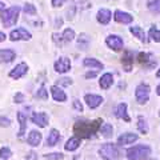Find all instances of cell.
Returning a JSON list of instances; mask_svg holds the SVG:
<instances>
[{"label":"cell","mask_w":160,"mask_h":160,"mask_svg":"<svg viewBox=\"0 0 160 160\" xmlns=\"http://www.w3.org/2000/svg\"><path fill=\"white\" fill-rule=\"evenodd\" d=\"M16 56V53L12 49H0V60L2 62H6V63H9L12 62Z\"/></svg>","instance_id":"cell-23"},{"label":"cell","mask_w":160,"mask_h":160,"mask_svg":"<svg viewBox=\"0 0 160 160\" xmlns=\"http://www.w3.org/2000/svg\"><path fill=\"white\" fill-rule=\"evenodd\" d=\"M138 60H139V63L140 64H144L147 68H152L156 66V60H155L152 58V55L151 53H139V56H138Z\"/></svg>","instance_id":"cell-11"},{"label":"cell","mask_w":160,"mask_h":160,"mask_svg":"<svg viewBox=\"0 0 160 160\" xmlns=\"http://www.w3.org/2000/svg\"><path fill=\"white\" fill-rule=\"evenodd\" d=\"M73 107H75V109H76V111H79V112L83 111V106H82V103H80L79 100H73Z\"/></svg>","instance_id":"cell-40"},{"label":"cell","mask_w":160,"mask_h":160,"mask_svg":"<svg viewBox=\"0 0 160 160\" xmlns=\"http://www.w3.org/2000/svg\"><path fill=\"white\" fill-rule=\"evenodd\" d=\"M27 142L29 146L32 147H36L40 144V142H42V133H40L39 131H31L27 138Z\"/></svg>","instance_id":"cell-18"},{"label":"cell","mask_w":160,"mask_h":160,"mask_svg":"<svg viewBox=\"0 0 160 160\" xmlns=\"http://www.w3.org/2000/svg\"><path fill=\"white\" fill-rule=\"evenodd\" d=\"M111 11L109 9H104V8H102V9H99V12H98V15H96V19H98V22L100 23V24H108L109 23V20H111Z\"/></svg>","instance_id":"cell-15"},{"label":"cell","mask_w":160,"mask_h":160,"mask_svg":"<svg viewBox=\"0 0 160 160\" xmlns=\"http://www.w3.org/2000/svg\"><path fill=\"white\" fill-rule=\"evenodd\" d=\"M148 9L152 13H160V0H151V2H148Z\"/></svg>","instance_id":"cell-30"},{"label":"cell","mask_w":160,"mask_h":160,"mask_svg":"<svg viewBox=\"0 0 160 160\" xmlns=\"http://www.w3.org/2000/svg\"><path fill=\"white\" fill-rule=\"evenodd\" d=\"M51 93H52L53 100H56V102H66L67 100V95L64 93L63 89L60 87H58V86L51 87Z\"/></svg>","instance_id":"cell-17"},{"label":"cell","mask_w":160,"mask_h":160,"mask_svg":"<svg viewBox=\"0 0 160 160\" xmlns=\"http://www.w3.org/2000/svg\"><path fill=\"white\" fill-rule=\"evenodd\" d=\"M99 84H100V88L108 89L113 84V76H112L111 73H104L103 76H102V79H100Z\"/></svg>","instance_id":"cell-20"},{"label":"cell","mask_w":160,"mask_h":160,"mask_svg":"<svg viewBox=\"0 0 160 160\" xmlns=\"http://www.w3.org/2000/svg\"><path fill=\"white\" fill-rule=\"evenodd\" d=\"M23 11L26 12L27 15H35L36 13V8H35V6H32V4H24V7H23Z\"/></svg>","instance_id":"cell-33"},{"label":"cell","mask_w":160,"mask_h":160,"mask_svg":"<svg viewBox=\"0 0 160 160\" xmlns=\"http://www.w3.org/2000/svg\"><path fill=\"white\" fill-rule=\"evenodd\" d=\"M71 69V60L68 58H59L55 62V71L59 73H66Z\"/></svg>","instance_id":"cell-8"},{"label":"cell","mask_w":160,"mask_h":160,"mask_svg":"<svg viewBox=\"0 0 160 160\" xmlns=\"http://www.w3.org/2000/svg\"><path fill=\"white\" fill-rule=\"evenodd\" d=\"M4 9H6V6H4V4H3L2 2H0V12H3Z\"/></svg>","instance_id":"cell-44"},{"label":"cell","mask_w":160,"mask_h":160,"mask_svg":"<svg viewBox=\"0 0 160 160\" xmlns=\"http://www.w3.org/2000/svg\"><path fill=\"white\" fill-rule=\"evenodd\" d=\"M88 44H89V39H88V36L86 33H82L79 36V40H78V47H79V49H87V47H88Z\"/></svg>","instance_id":"cell-27"},{"label":"cell","mask_w":160,"mask_h":160,"mask_svg":"<svg viewBox=\"0 0 160 160\" xmlns=\"http://www.w3.org/2000/svg\"><path fill=\"white\" fill-rule=\"evenodd\" d=\"M24 102V95L22 92H18L15 95V103H23Z\"/></svg>","instance_id":"cell-39"},{"label":"cell","mask_w":160,"mask_h":160,"mask_svg":"<svg viewBox=\"0 0 160 160\" xmlns=\"http://www.w3.org/2000/svg\"><path fill=\"white\" fill-rule=\"evenodd\" d=\"M138 128L142 133H148V124L143 116H139L138 119Z\"/></svg>","instance_id":"cell-29"},{"label":"cell","mask_w":160,"mask_h":160,"mask_svg":"<svg viewBox=\"0 0 160 160\" xmlns=\"http://www.w3.org/2000/svg\"><path fill=\"white\" fill-rule=\"evenodd\" d=\"M6 40V33H3V32H0V43L4 42Z\"/></svg>","instance_id":"cell-43"},{"label":"cell","mask_w":160,"mask_h":160,"mask_svg":"<svg viewBox=\"0 0 160 160\" xmlns=\"http://www.w3.org/2000/svg\"><path fill=\"white\" fill-rule=\"evenodd\" d=\"M27 72H28V66L26 63H20V64H18V66L12 69L11 72H9V78L20 79V78H23Z\"/></svg>","instance_id":"cell-10"},{"label":"cell","mask_w":160,"mask_h":160,"mask_svg":"<svg viewBox=\"0 0 160 160\" xmlns=\"http://www.w3.org/2000/svg\"><path fill=\"white\" fill-rule=\"evenodd\" d=\"M46 159H48V160H59V159H63V155L59 153V152L47 153V155H46Z\"/></svg>","instance_id":"cell-36"},{"label":"cell","mask_w":160,"mask_h":160,"mask_svg":"<svg viewBox=\"0 0 160 160\" xmlns=\"http://www.w3.org/2000/svg\"><path fill=\"white\" fill-rule=\"evenodd\" d=\"M156 76L160 78V69H158V72H156Z\"/></svg>","instance_id":"cell-46"},{"label":"cell","mask_w":160,"mask_h":160,"mask_svg":"<svg viewBox=\"0 0 160 160\" xmlns=\"http://www.w3.org/2000/svg\"><path fill=\"white\" fill-rule=\"evenodd\" d=\"M18 119L20 123V131H19V136H23L27 128V113H24V111H19L18 112Z\"/></svg>","instance_id":"cell-21"},{"label":"cell","mask_w":160,"mask_h":160,"mask_svg":"<svg viewBox=\"0 0 160 160\" xmlns=\"http://www.w3.org/2000/svg\"><path fill=\"white\" fill-rule=\"evenodd\" d=\"M62 38L64 42H72V40L75 39V31L72 28H67V29H64V32L62 35Z\"/></svg>","instance_id":"cell-31"},{"label":"cell","mask_w":160,"mask_h":160,"mask_svg":"<svg viewBox=\"0 0 160 160\" xmlns=\"http://www.w3.org/2000/svg\"><path fill=\"white\" fill-rule=\"evenodd\" d=\"M149 155H151V148L148 146H144V144L131 147L127 151V158L129 160H143L148 158Z\"/></svg>","instance_id":"cell-3"},{"label":"cell","mask_w":160,"mask_h":160,"mask_svg":"<svg viewBox=\"0 0 160 160\" xmlns=\"http://www.w3.org/2000/svg\"><path fill=\"white\" fill-rule=\"evenodd\" d=\"M100 131H102L104 138H111L112 133H113V128H112L111 124L104 123V124H102V127H100Z\"/></svg>","instance_id":"cell-28"},{"label":"cell","mask_w":160,"mask_h":160,"mask_svg":"<svg viewBox=\"0 0 160 160\" xmlns=\"http://www.w3.org/2000/svg\"><path fill=\"white\" fill-rule=\"evenodd\" d=\"M11 155H12V152H11V149H9L8 147H3L2 149H0V158L2 159H9L11 158Z\"/></svg>","instance_id":"cell-34"},{"label":"cell","mask_w":160,"mask_h":160,"mask_svg":"<svg viewBox=\"0 0 160 160\" xmlns=\"http://www.w3.org/2000/svg\"><path fill=\"white\" fill-rule=\"evenodd\" d=\"M58 84H59V86H71L72 80L68 79V78H63V79H59L58 80Z\"/></svg>","instance_id":"cell-37"},{"label":"cell","mask_w":160,"mask_h":160,"mask_svg":"<svg viewBox=\"0 0 160 160\" xmlns=\"http://www.w3.org/2000/svg\"><path fill=\"white\" fill-rule=\"evenodd\" d=\"M138 139H139V136H138L136 133H131V132L123 133L122 136H119L118 144H120V146H124V144H131V143H133V142H136Z\"/></svg>","instance_id":"cell-14"},{"label":"cell","mask_w":160,"mask_h":160,"mask_svg":"<svg viewBox=\"0 0 160 160\" xmlns=\"http://www.w3.org/2000/svg\"><path fill=\"white\" fill-rule=\"evenodd\" d=\"M99 153H100V156L106 160H118L120 156L116 146H113L111 143H107L104 146H102V148L99 149Z\"/></svg>","instance_id":"cell-4"},{"label":"cell","mask_w":160,"mask_h":160,"mask_svg":"<svg viewBox=\"0 0 160 160\" xmlns=\"http://www.w3.org/2000/svg\"><path fill=\"white\" fill-rule=\"evenodd\" d=\"M115 115H116V118H119V119H123V120H126V122H129V116L127 113V104L126 103L119 104V106L116 107V111H115Z\"/></svg>","instance_id":"cell-19"},{"label":"cell","mask_w":160,"mask_h":160,"mask_svg":"<svg viewBox=\"0 0 160 160\" xmlns=\"http://www.w3.org/2000/svg\"><path fill=\"white\" fill-rule=\"evenodd\" d=\"M96 75H98V72H87V73H86V78H87V79H89V78H95Z\"/></svg>","instance_id":"cell-42"},{"label":"cell","mask_w":160,"mask_h":160,"mask_svg":"<svg viewBox=\"0 0 160 160\" xmlns=\"http://www.w3.org/2000/svg\"><path fill=\"white\" fill-rule=\"evenodd\" d=\"M9 123H11V120L8 118H0V127H8Z\"/></svg>","instance_id":"cell-38"},{"label":"cell","mask_w":160,"mask_h":160,"mask_svg":"<svg viewBox=\"0 0 160 160\" xmlns=\"http://www.w3.org/2000/svg\"><path fill=\"white\" fill-rule=\"evenodd\" d=\"M122 63L124 68H126V71L129 72L132 69V64H133V55L131 51H124V55L122 58Z\"/></svg>","instance_id":"cell-16"},{"label":"cell","mask_w":160,"mask_h":160,"mask_svg":"<svg viewBox=\"0 0 160 160\" xmlns=\"http://www.w3.org/2000/svg\"><path fill=\"white\" fill-rule=\"evenodd\" d=\"M79 146H80V139L75 136L68 140L66 143V146H64V148H66V151H75V149L79 148Z\"/></svg>","instance_id":"cell-25"},{"label":"cell","mask_w":160,"mask_h":160,"mask_svg":"<svg viewBox=\"0 0 160 160\" xmlns=\"http://www.w3.org/2000/svg\"><path fill=\"white\" fill-rule=\"evenodd\" d=\"M102 120L96 119L92 122H86V120H80V122L75 123L73 126V132L76 135V138L80 139H89L96 133L100 127H102Z\"/></svg>","instance_id":"cell-1"},{"label":"cell","mask_w":160,"mask_h":160,"mask_svg":"<svg viewBox=\"0 0 160 160\" xmlns=\"http://www.w3.org/2000/svg\"><path fill=\"white\" fill-rule=\"evenodd\" d=\"M20 13V7L19 6H12L11 8H7L2 12V23L4 27H12L16 24Z\"/></svg>","instance_id":"cell-2"},{"label":"cell","mask_w":160,"mask_h":160,"mask_svg":"<svg viewBox=\"0 0 160 160\" xmlns=\"http://www.w3.org/2000/svg\"><path fill=\"white\" fill-rule=\"evenodd\" d=\"M31 120L33 124H36L42 128L48 126V115L46 112H35L31 116Z\"/></svg>","instance_id":"cell-9"},{"label":"cell","mask_w":160,"mask_h":160,"mask_svg":"<svg viewBox=\"0 0 160 160\" xmlns=\"http://www.w3.org/2000/svg\"><path fill=\"white\" fill-rule=\"evenodd\" d=\"M129 31H131V33L133 35L135 38H138L140 42H147V38H146V33H144V31L140 27H131L129 28Z\"/></svg>","instance_id":"cell-26"},{"label":"cell","mask_w":160,"mask_h":160,"mask_svg":"<svg viewBox=\"0 0 160 160\" xmlns=\"http://www.w3.org/2000/svg\"><path fill=\"white\" fill-rule=\"evenodd\" d=\"M84 100H86V103H87V106L89 108H98L100 104L103 103V98L102 96H99V95H86L84 96Z\"/></svg>","instance_id":"cell-12"},{"label":"cell","mask_w":160,"mask_h":160,"mask_svg":"<svg viewBox=\"0 0 160 160\" xmlns=\"http://www.w3.org/2000/svg\"><path fill=\"white\" fill-rule=\"evenodd\" d=\"M31 32H28L26 28H16L13 29V31L9 33V39L12 40V42H16V40H29L31 39Z\"/></svg>","instance_id":"cell-7"},{"label":"cell","mask_w":160,"mask_h":160,"mask_svg":"<svg viewBox=\"0 0 160 160\" xmlns=\"http://www.w3.org/2000/svg\"><path fill=\"white\" fill-rule=\"evenodd\" d=\"M113 18H115V20H116L118 23H122V24H129V23H132V20H133V18L129 13L119 11V9L118 11H115Z\"/></svg>","instance_id":"cell-13"},{"label":"cell","mask_w":160,"mask_h":160,"mask_svg":"<svg viewBox=\"0 0 160 160\" xmlns=\"http://www.w3.org/2000/svg\"><path fill=\"white\" fill-rule=\"evenodd\" d=\"M36 96L40 98V99H48V91L44 87H42L39 89V91L36 92Z\"/></svg>","instance_id":"cell-35"},{"label":"cell","mask_w":160,"mask_h":160,"mask_svg":"<svg viewBox=\"0 0 160 160\" xmlns=\"http://www.w3.org/2000/svg\"><path fill=\"white\" fill-rule=\"evenodd\" d=\"M66 2L67 0H52V6L53 7H60V6H63Z\"/></svg>","instance_id":"cell-41"},{"label":"cell","mask_w":160,"mask_h":160,"mask_svg":"<svg viewBox=\"0 0 160 160\" xmlns=\"http://www.w3.org/2000/svg\"><path fill=\"white\" fill-rule=\"evenodd\" d=\"M148 35H149V38H151V39L153 40V42H156V43H160V31H159L158 28L152 27L151 29H149Z\"/></svg>","instance_id":"cell-32"},{"label":"cell","mask_w":160,"mask_h":160,"mask_svg":"<svg viewBox=\"0 0 160 160\" xmlns=\"http://www.w3.org/2000/svg\"><path fill=\"white\" fill-rule=\"evenodd\" d=\"M83 64L88 68H96V69H103V63H100L99 60L93 59V58H87L84 59Z\"/></svg>","instance_id":"cell-24"},{"label":"cell","mask_w":160,"mask_h":160,"mask_svg":"<svg viewBox=\"0 0 160 160\" xmlns=\"http://www.w3.org/2000/svg\"><path fill=\"white\" fill-rule=\"evenodd\" d=\"M106 43H107V46L113 49V51H120V49H123L124 47V42H123V39L118 36V35H109V36L106 39Z\"/></svg>","instance_id":"cell-6"},{"label":"cell","mask_w":160,"mask_h":160,"mask_svg":"<svg viewBox=\"0 0 160 160\" xmlns=\"http://www.w3.org/2000/svg\"><path fill=\"white\" fill-rule=\"evenodd\" d=\"M60 140V132L58 129H51V132H49L48 138H47V146L52 147V146H56Z\"/></svg>","instance_id":"cell-22"},{"label":"cell","mask_w":160,"mask_h":160,"mask_svg":"<svg viewBox=\"0 0 160 160\" xmlns=\"http://www.w3.org/2000/svg\"><path fill=\"white\" fill-rule=\"evenodd\" d=\"M156 92H158V95L160 96V86H158V88H156Z\"/></svg>","instance_id":"cell-45"},{"label":"cell","mask_w":160,"mask_h":160,"mask_svg":"<svg viewBox=\"0 0 160 160\" xmlns=\"http://www.w3.org/2000/svg\"><path fill=\"white\" fill-rule=\"evenodd\" d=\"M149 91H151V88H149L148 84H139L136 89H135V96H136L138 103L140 104L147 103L149 99Z\"/></svg>","instance_id":"cell-5"}]
</instances>
